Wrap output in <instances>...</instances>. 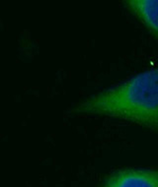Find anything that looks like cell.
Masks as SVG:
<instances>
[{"mask_svg": "<svg viewBox=\"0 0 158 187\" xmlns=\"http://www.w3.org/2000/svg\"><path fill=\"white\" fill-rule=\"evenodd\" d=\"M102 187H158V171L122 169L109 174Z\"/></svg>", "mask_w": 158, "mask_h": 187, "instance_id": "cell-2", "label": "cell"}, {"mask_svg": "<svg viewBox=\"0 0 158 187\" xmlns=\"http://www.w3.org/2000/svg\"><path fill=\"white\" fill-rule=\"evenodd\" d=\"M124 4L158 42V0H125Z\"/></svg>", "mask_w": 158, "mask_h": 187, "instance_id": "cell-3", "label": "cell"}, {"mask_svg": "<svg viewBox=\"0 0 158 187\" xmlns=\"http://www.w3.org/2000/svg\"><path fill=\"white\" fill-rule=\"evenodd\" d=\"M73 112L122 119L158 131V66L88 97Z\"/></svg>", "mask_w": 158, "mask_h": 187, "instance_id": "cell-1", "label": "cell"}]
</instances>
